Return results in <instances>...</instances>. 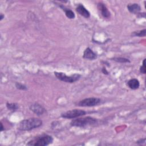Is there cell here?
<instances>
[{"label":"cell","mask_w":146,"mask_h":146,"mask_svg":"<svg viewBox=\"0 0 146 146\" xmlns=\"http://www.w3.org/2000/svg\"><path fill=\"white\" fill-rule=\"evenodd\" d=\"M42 125V121L36 117H32L22 120L19 125L18 129L21 131H29L37 128Z\"/></svg>","instance_id":"obj_1"},{"label":"cell","mask_w":146,"mask_h":146,"mask_svg":"<svg viewBox=\"0 0 146 146\" xmlns=\"http://www.w3.org/2000/svg\"><path fill=\"white\" fill-rule=\"evenodd\" d=\"M53 137L48 135H42L35 137L30 140L26 145L29 146H46L51 144L53 142Z\"/></svg>","instance_id":"obj_2"},{"label":"cell","mask_w":146,"mask_h":146,"mask_svg":"<svg viewBox=\"0 0 146 146\" xmlns=\"http://www.w3.org/2000/svg\"><path fill=\"white\" fill-rule=\"evenodd\" d=\"M97 122V120L94 117L87 116L85 117H80V118H75L72 120L70 125L72 127H84L87 125H92L95 124Z\"/></svg>","instance_id":"obj_3"},{"label":"cell","mask_w":146,"mask_h":146,"mask_svg":"<svg viewBox=\"0 0 146 146\" xmlns=\"http://www.w3.org/2000/svg\"><path fill=\"white\" fill-rule=\"evenodd\" d=\"M54 73L55 76L58 79L66 83H74L78 80L81 77V75L79 74H74L73 75L67 76L64 73L62 72L55 71Z\"/></svg>","instance_id":"obj_4"},{"label":"cell","mask_w":146,"mask_h":146,"mask_svg":"<svg viewBox=\"0 0 146 146\" xmlns=\"http://www.w3.org/2000/svg\"><path fill=\"white\" fill-rule=\"evenodd\" d=\"M102 103V100L98 98H88L84 99L76 103L79 107H94L98 106Z\"/></svg>","instance_id":"obj_5"},{"label":"cell","mask_w":146,"mask_h":146,"mask_svg":"<svg viewBox=\"0 0 146 146\" xmlns=\"http://www.w3.org/2000/svg\"><path fill=\"white\" fill-rule=\"evenodd\" d=\"M86 114V112L82 110L74 109L66 111L61 114V117L66 119H75Z\"/></svg>","instance_id":"obj_6"},{"label":"cell","mask_w":146,"mask_h":146,"mask_svg":"<svg viewBox=\"0 0 146 146\" xmlns=\"http://www.w3.org/2000/svg\"><path fill=\"white\" fill-rule=\"evenodd\" d=\"M97 8L99 13L104 18H109L111 16V13L108 10L107 6L103 2H99L97 4Z\"/></svg>","instance_id":"obj_7"},{"label":"cell","mask_w":146,"mask_h":146,"mask_svg":"<svg viewBox=\"0 0 146 146\" xmlns=\"http://www.w3.org/2000/svg\"><path fill=\"white\" fill-rule=\"evenodd\" d=\"M30 110L38 116L43 115L45 112V109L40 104L37 103L31 104L30 106Z\"/></svg>","instance_id":"obj_8"},{"label":"cell","mask_w":146,"mask_h":146,"mask_svg":"<svg viewBox=\"0 0 146 146\" xmlns=\"http://www.w3.org/2000/svg\"><path fill=\"white\" fill-rule=\"evenodd\" d=\"M76 10L80 15L84 17V18H88L90 17V12L82 4H78L76 7Z\"/></svg>","instance_id":"obj_9"},{"label":"cell","mask_w":146,"mask_h":146,"mask_svg":"<svg viewBox=\"0 0 146 146\" xmlns=\"http://www.w3.org/2000/svg\"><path fill=\"white\" fill-rule=\"evenodd\" d=\"M83 57L84 59H87L89 60H94L96 58V54L90 48L87 47L84 51Z\"/></svg>","instance_id":"obj_10"},{"label":"cell","mask_w":146,"mask_h":146,"mask_svg":"<svg viewBox=\"0 0 146 146\" xmlns=\"http://www.w3.org/2000/svg\"><path fill=\"white\" fill-rule=\"evenodd\" d=\"M128 11L133 14H139L141 10L140 6L138 3H132L127 5Z\"/></svg>","instance_id":"obj_11"},{"label":"cell","mask_w":146,"mask_h":146,"mask_svg":"<svg viewBox=\"0 0 146 146\" xmlns=\"http://www.w3.org/2000/svg\"><path fill=\"white\" fill-rule=\"evenodd\" d=\"M128 87L132 90H136L140 86L139 81L135 78H132L129 80L127 83Z\"/></svg>","instance_id":"obj_12"},{"label":"cell","mask_w":146,"mask_h":146,"mask_svg":"<svg viewBox=\"0 0 146 146\" xmlns=\"http://www.w3.org/2000/svg\"><path fill=\"white\" fill-rule=\"evenodd\" d=\"M59 7H60L63 11H64L65 13V14H66V16L69 18V19H74L75 17V15L74 14V13L70 9L64 6L63 5H59Z\"/></svg>","instance_id":"obj_13"},{"label":"cell","mask_w":146,"mask_h":146,"mask_svg":"<svg viewBox=\"0 0 146 146\" xmlns=\"http://www.w3.org/2000/svg\"><path fill=\"white\" fill-rule=\"evenodd\" d=\"M6 107L7 109L12 112L15 111L18 108V106L16 103H6Z\"/></svg>","instance_id":"obj_14"},{"label":"cell","mask_w":146,"mask_h":146,"mask_svg":"<svg viewBox=\"0 0 146 146\" xmlns=\"http://www.w3.org/2000/svg\"><path fill=\"white\" fill-rule=\"evenodd\" d=\"M111 60H113L116 62H119V63H129L130 60L125 58H123V57H115V58H111Z\"/></svg>","instance_id":"obj_15"},{"label":"cell","mask_w":146,"mask_h":146,"mask_svg":"<svg viewBox=\"0 0 146 146\" xmlns=\"http://www.w3.org/2000/svg\"><path fill=\"white\" fill-rule=\"evenodd\" d=\"M145 35H146V30L145 29H143L142 30H140V31H134L132 34V36H139V37L145 36Z\"/></svg>","instance_id":"obj_16"},{"label":"cell","mask_w":146,"mask_h":146,"mask_svg":"<svg viewBox=\"0 0 146 146\" xmlns=\"http://www.w3.org/2000/svg\"><path fill=\"white\" fill-rule=\"evenodd\" d=\"M15 87L17 89H19L21 90H27V87L26 86H25L22 83H18V82H17L15 83Z\"/></svg>","instance_id":"obj_17"},{"label":"cell","mask_w":146,"mask_h":146,"mask_svg":"<svg viewBox=\"0 0 146 146\" xmlns=\"http://www.w3.org/2000/svg\"><path fill=\"white\" fill-rule=\"evenodd\" d=\"M145 59H144L143 60V65L140 67V71L141 73L145 74Z\"/></svg>","instance_id":"obj_18"},{"label":"cell","mask_w":146,"mask_h":146,"mask_svg":"<svg viewBox=\"0 0 146 146\" xmlns=\"http://www.w3.org/2000/svg\"><path fill=\"white\" fill-rule=\"evenodd\" d=\"M145 142V138L144 139H141L140 140H139L138 141H137V143L138 144H142L143 143H144Z\"/></svg>","instance_id":"obj_19"},{"label":"cell","mask_w":146,"mask_h":146,"mask_svg":"<svg viewBox=\"0 0 146 146\" xmlns=\"http://www.w3.org/2000/svg\"><path fill=\"white\" fill-rule=\"evenodd\" d=\"M102 72H103L104 74H106V75H108V72L107 71V70H106V68H104V67H103V68H102Z\"/></svg>","instance_id":"obj_20"},{"label":"cell","mask_w":146,"mask_h":146,"mask_svg":"<svg viewBox=\"0 0 146 146\" xmlns=\"http://www.w3.org/2000/svg\"><path fill=\"white\" fill-rule=\"evenodd\" d=\"M5 17V15L3 14H1V17H0V21H2L3 19V18Z\"/></svg>","instance_id":"obj_21"},{"label":"cell","mask_w":146,"mask_h":146,"mask_svg":"<svg viewBox=\"0 0 146 146\" xmlns=\"http://www.w3.org/2000/svg\"><path fill=\"white\" fill-rule=\"evenodd\" d=\"M4 130V127L2 123H1V131H2Z\"/></svg>","instance_id":"obj_22"}]
</instances>
